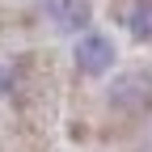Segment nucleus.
Listing matches in <instances>:
<instances>
[{
    "label": "nucleus",
    "instance_id": "obj_1",
    "mask_svg": "<svg viewBox=\"0 0 152 152\" xmlns=\"http://www.w3.org/2000/svg\"><path fill=\"white\" fill-rule=\"evenodd\" d=\"M76 64H80V72H93V76H102L110 64H114V51L106 38L97 34H85L80 42H76Z\"/></svg>",
    "mask_w": 152,
    "mask_h": 152
}]
</instances>
